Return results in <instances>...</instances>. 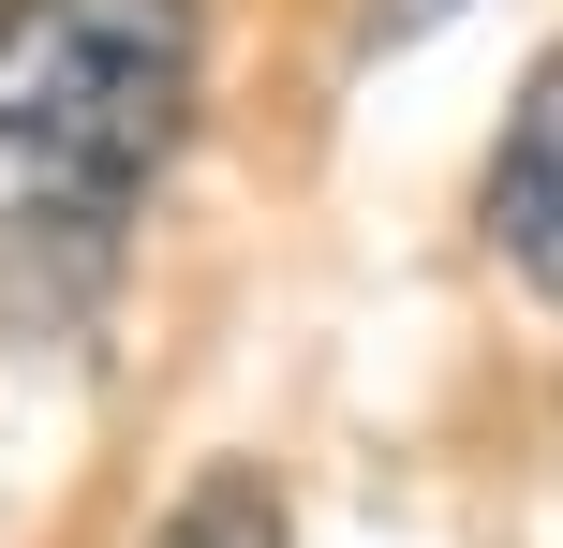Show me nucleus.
<instances>
[{
  "label": "nucleus",
  "instance_id": "f03ea898",
  "mask_svg": "<svg viewBox=\"0 0 563 548\" xmlns=\"http://www.w3.org/2000/svg\"><path fill=\"white\" fill-rule=\"evenodd\" d=\"M489 253L563 312V45L519 75V104H505V148H489Z\"/></svg>",
  "mask_w": 563,
  "mask_h": 548
},
{
  "label": "nucleus",
  "instance_id": "7ed1b4c3",
  "mask_svg": "<svg viewBox=\"0 0 563 548\" xmlns=\"http://www.w3.org/2000/svg\"><path fill=\"white\" fill-rule=\"evenodd\" d=\"M148 548H297V519H282V490H267L253 460H208L194 490L164 504V534H148Z\"/></svg>",
  "mask_w": 563,
  "mask_h": 548
},
{
  "label": "nucleus",
  "instance_id": "f257e3e1",
  "mask_svg": "<svg viewBox=\"0 0 563 548\" xmlns=\"http://www.w3.org/2000/svg\"><path fill=\"white\" fill-rule=\"evenodd\" d=\"M208 104L194 0H0V342H75L119 297Z\"/></svg>",
  "mask_w": 563,
  "mask_h": 548
}]
</instances>
